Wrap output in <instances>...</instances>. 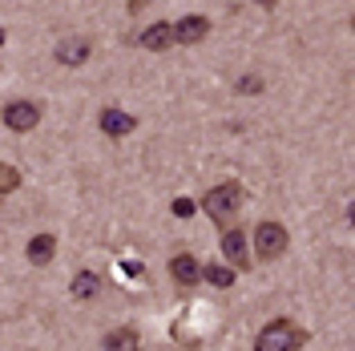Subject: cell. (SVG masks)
Returning a JSON list of instances; mask_svg holds the SVG:
<instances>
[{"label":"cell","mask_w":355,"mask_h":351,"mask_svg":"<svg viewBox=\"0 0 355 351\" xmlns=\"http://www.w3.org/2000/svg\"><path fill=\"white\" fill-rule=\"evenodd\" d=\"M0 44H4V28H0Z\"/></svg>","instance_id":"obj_18"},{"label":"cell","mask_w":355,"mask_h":351,"mask_svg":"<svg viewBox=\"0 0 355 351\" xmlns=\"http://www.w3.org/2000/svg\"><path fill=\"white\" fill-rule=\"evenodd\" d=\"M206 33H210V21L206 17H182L174 24V44H198Z\"/></svg>","instance_id":"obj_5"},{"label":"cell","mask_w":355,"mask_h":351,"mask_svg":"<svg viewBox=\"0 0 355 351\" xmlns=\"http://www.w3.org/2000/svg\"><path fill=\"white\" fill-rule=\"evenodd\" d=\"M69 291H73V299H77V303H89V299H97V295H101V279H97L93 271H77V275H73V283H69Z\"/></svg>","instance_id":"obj_7"},{"label":"cell","mask_w":355,"mask_h":351,"mask_svg":"<svg viewBox=\"0 0 355 351\" xmlns=\"http://www.w3.org/2000/svg\"><path fill=\"white\" fill-rule=\"evenodd\" d=\"M141 44H146V49H154V53L170 49V44H174V24H166V21L150 24V28L141 33Z\"/></svg>","instance_id":"obj_11"},{"label":"cell","mask_w":355,"mask_h":351,"mask_svg":"<svg viewBox=\"0 0 355 351\" xmlns=\"http://www.w3.org/2000/svg\"><path fill=\"white\" fill-rule=\"evenodd\" d=\"M222 255L230 259V266H239V271H243V266H246V234H243V230H234V226H230V230L222 234Z\"/></svg>","instance_id":"obj_8"},{"label":"cell","mask_w":355,"mask_h":351,"mask_svg":"<svg viewBox=\"0 0 355 351\" xmlns=\"http://www.w3.org/2000/svg\"><path fill=\"white\" fill-rule=\"evenodd\" d=\"M239 89H243V93H263V81H259V77H243Z\"/></svg>","instance_id":"obj_17"},{"label":"cell","mask_w":355,"mask_h":351,"mask_svg":"<svg viewBox=\"0 0 355 351\" xmlns=\"http://www.w3.org/2000/svg\"><path fill=\"white\" fill-rule=\"evenodd\" d=\"M17 186H21V170H17V166H4V162H0V198L12 194Z\"/></svg>","instance_id":"obj_15"},{"label":"cell","mask_w":355,"mask_h":351,"mask_svg":"<svg viewBox=\"0 0 355 351\" xmlns=\"http://www.w3.org/2000/svg\"><path fill=\"white\" fill-rule=\"evenodd\" d=\"M174 214L178 219H190V214H194V202H190V198H174Z\"/></svg>","instance_id":"obj_16"},{"label":"cell","mask_w":355,"mask_h":351,"mask_svg":"<svg viewBox=\"0 0 355 351\" xmlns=\"http://www.w3.org/2000/svg\"><path fill=\"white\" fill-rule=\"evenodd\" d=\"M202 279L214 283V286H230L234 283V271H230L226 263H210V266H202Z\"/></svg>","instance_id":"obj_14"},{"label":"cell","mask_w":355,"mask_h":351,"mask_svg":"<svg viewBox=\"0 0 355 351\" xmlns=\"http://www.w3.org/2000/svg\"><path fill=\"white\" fill-rule=\"evenodd\" d=\"M37 121H41V105L37 101H8L4 105V126L8 130L24 133V130H33Z\"/></svg>","instance_id":"obj_4"},{"label":"cell","mask_w":355,"mask_h":351,"mask_svg":"<svg viewBox=\"0 0 355 351\" xmlns=\"http://www.w3.org/2000/svg\"><path fill=\"white\" fill-rule=\"evenodd\" d=\"M24 255H28V263L33 266H49L53 263V255H57V239H53V234H37V239L28 242Z\"/></svg>","instance_id":"obj_9"},{"label":"cell","mask_w":355,"mask_h":351,"mask_svg":"<svg viewBox=\"0 0 355 351\" xmlns=\"http://www.w3.org/2000/svg\"><path fill=\"white\" fill-rule=\"evenodd\" d=\"M133 113L117 110V105H110V110H101V133H110V137H125V133H133Z\"/></svg>","instance_id":"obj_6"},{"label":"cell","mask_w":355,"mask_h":351,"mask_svg":"<svg viewBox=\"0 0 355 351\" xmlns=\"http://www.w3.org/2000/svg\"><path fill=\"white\" fill-rule=\"evenodd\" d=\"M202 210L218 222V226H226V230H230V226H234V219H239V210H243V190H239L234 182L214 186L210 194L202 198Z\"/></svg>","instance_id":"obj_2"},{"label":"cell","mask_w":355,"mask_h":351,"mask_svg":"<svg viewBox=\"0 0 355 351\" xmlns=\"http://www.w3.org/2000/svg\"><path fill=\"white\" fill-rule=\"evenodd\" d=\"M254 255H259L263 263L287 255V226H283V222H259V226H254Z\"/></svg>","instance_id":"obj_3"},{"label":"cell","mask_w":355,"mask_h":351,"mask_svg":"<svg viewBox=\"0 0 355 351\" xmlns=\"http://www.w3.org/2000/svg\"><path fill=\"white\" fill-rule=\"evenodd\" d=\"M101 351H137V335H133L130 327H117V331H110V335H105Z\"/></svg>","instance_id":"obj_13"},{"label":"cell","mask_w":355,"mask_h":351,"mask_svg":"<svg viewBox=\"0 0 355 351\" xmlns=\"http://www.w3.org/2000/svg\"><path fill=\"white\" fill-rule=\"evenodd\" d=\"M57 61H61V65H85L89 61V41H61L57 44Z\"/></svg>","instance_id":"obj_12"},{"label":"cell","mask_w":355,"mask_h":351,"mask_svg":"<svg viewBox=\"0 0 355 351\" xmlns=\"http://www.w3.org/2000/svg\"><path fill=\"white\" fill-rule=\"evenodd\" d=\"M170 271H174V279L182 286H194L202 279V266H198V259H194V255H174Z\"/></svg>","instance_id":"obj_10"},{"label":"cell","mask_w":355,"mask_h":351,"mask_svg":"<svg viewBox=\"0 0 355 351\" xmlns=\"http://www.w3.org/2000/svg\"><path fill=\"white\" fill-rule=\"evenodd\" d=\"M307 343V331L295 327L291 319H270L263 331H259V339H254V351H299Z\"/></svg>","instance_id":"obj_1"}]
</instances>
